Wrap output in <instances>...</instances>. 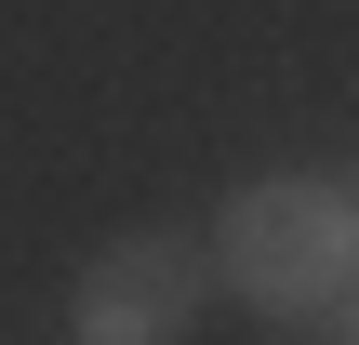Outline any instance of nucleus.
<instances>
[{"instance_id":"2","label":"nucleus","mask_w":359,"mask_h":345,"mask_svg":"<svg viewBox=\"0 0 359 345\" xmlns=\"http://www.w3.org/2000/svg\"><path fill=\"white\" fill-rule=\"evenodd\" d=\"M200 293H213V253L173 239V226H133V239H107V253L80 266L67 332H80V345H187Z\"/></svg>"},{"instance_id":"1","label":"nucleus","mask_w":359,"mask_h":345,"mask_svg":"<svg viewBox=\"0 0 359 345\" xmlns=\"http://www.w3.org/2000/svg\"><path fill=\"white\" fill-rule=\"evenodd\" d=\"M200 253H213V279H226L240 306H266V319H320V306L359 293V213H346V186H306V173L240 186Z\"/></svg>"}]
</instances>
